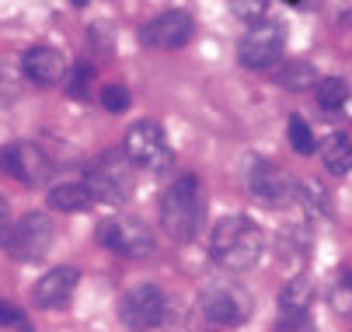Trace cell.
<instances>
[{
	"instance_id": "28",
	"label": "cell",
	"mask_w": 352,
	"mask_h": 332,
	"mask_svg": "<svg viewBox=\"0 0 352 332\" xmlns=\"http://www.w3.org/2000/svg\"><path fill=\"white\" fill-rule=\"evenodd\" d=\"M14 98H18V87H14V84H8V74L0 70V109L11 105Z\"/></svg>"
},
{
	"instance_id": "20",
	"label": "cell",
	"mask_w": 352,
	"mask_h": 332,
	"mask_svg": "<svg viewBox=\"0 0 352 332\" xmlns=\"http://www.w3.org/2000/svg\"><path fill=\"white\" fill-rule=\"evenodd\" d=\"M286 136H289V147H293L296 154H314V151H318V136H314V129L307 126L304 116H289Z\"/></svg>"
},
{
	"instance_id": "12",
	"label": "cell",
	"mask_w": 352,
	"mask_h": 332,
	"mask_svg": "<svg viewBox=\"0 0 352 332\" xmlns=\"http://www.w3.org/2000/svg\"><path fill=\"white\" fill-rule=\"evenodd\" d=\"M0 168H4L8 175H14L18 182L25 185H45L49 175H53V161L45 158V151L38 144H28V140H21V144H11L0 151Z\"/></svg>"
},
{
	"instance_id": "15",
	"label": "cell",
	"mask_w": 352,
	"mask_h": 332,
	"mask_svg": "<svg viewBox=\"0 0 352 332\" xmlns=\"http://www.w3.org/2000/svg\"><path fill=\"white\" fill-rule=\"evenodd\" d=\"M314 301H318L314 280L311 276H293L279 294V311H283V318H307Z\"/></svg>"
},
{
	"instance_id": "18",
	"label": "cell",
	"mask_w": 352,
	"mask_h": 332,
	"mask_svg": "<svg viewBox=\"0 0 352 332\" xmlns=\"http://www.w3.org/2000/svg\"><path fill=\"white\" fill-rule=\"evenodd\" d=\"M276 84L286 87V91H307V87L318 84V70L307 60H289L276 70Z\"/></svg>"
},
{
	"instance_id": "27",
	"label": "cell",
	"mask_w": 352,
	"mask_h": 332,
	"mask_svg": "<svg viewBox=\"0 0 352 332\" xmlns=\"http://www.w3.org/2000/svg\"><path fill=\"white\" fill-rule=\"evenodd\" d=\"M276 332H318L311 318H283L276 325Z\"/></svg>"
},
{
	"instance_id": "4",
	"label": "cell",
	"mask_w": 352,
	"mask_h": 332,
	"mask_svg": "<svg viewBox=\"0 0 352 332\" xmlns=\"http://www.w3.org/2000/svg\"><path fill=\"white\" fill-rule=\"evenodd\" d=\"M122 154L136 165V168H150V172H168L175 154H171V144L161 129V123L154 119H140L126 129L122 136Z\"/></svg>"
},
{
	"instance_id": "26",
	"label": "cell",
	"mask_w": 352,
	"mask_h": 332,
	"mask_svg": "<svg viewBox=\"0 0 352 332\" xmlns=\"http://www.w3.org/2000/svg\"><path fill=\"white\" fill-rule=\"evenodd\" d=\"M11 231H14V224H11V207H8L4 196H0V249H8Z\"/></svg>"
},
{
	"instance_id": "5",
	"label": "cell",
	"mask_w": 352,
	"mask_h": 332,
	"mask_svg": "<svg viewBox=\"0 0 352 332\" xmlns=\"http://www.w3.org/2000/svg\"><path fill=\"white\" fill-rule=\"evenodd\" d=\"M199 315L206 318V325H217V329L244 325L251 318V294L230 280L210 283L203 298H199Z\"/></svg>"
},
{
	"instance_id": "13",
	"label": "cell",
	"mask_w": 352,
	"mask_h": 332,
	"mask_svg": "<svg viewBox=\"0 0 352 332\" xmlns=\"http://www.w3.org/2000/svg\"><path fill=\"white\" fill-rule=\"evenodd\" d=\"M21 70L32 84L38 87H53L60 81H67V60L60 50H53V45H32V50L21 56Z\"/></svg>"
},
{
	"instance_id": "9",
	"label": "cell",
	"mask_w": 352,
	"mask_h": 332,
	"mask_svg": "<svg viewBox=\"0 0 352 332\" xmlns=\"http://www.w3.org/2000/svg\"><path fill=\"white\" fill-rule=\"evenodd\" d=\"M192 32H195V21H192L188 11H164L157 18L143 21L136 39H140L143 50H164V53H171V50H182V45L192 39Z\"/></svg>"
},
{
	"instance_id": "21",
	"label": "cell",
	"mask_w": 352,
	"mask_h": 332,
	"mask_svg": "<svg viewBox=\"0 0 352 332\" xmlns=\"http://www.w3.org/2000/svg\"><path fill=\"white\" fill-rule=\"evenodd\" d=\"M67 94L70 98H87L91 94V84H94V63H87V60H77L70 70H67Z\"/></svg>"
},
{
	"instance_id": "7",
	"label": "cell",
	"mask_w": 352,
	"mask_h": 332,
	"mask_svg": "<svg viewBox=\"0 0 352 332\" xmlns=\"http://www.w3.org/2000/svg\"><path fill=\"white\" fill-rule=\"evenodd\" d=\"M164 308H168V298L161 287H154V283H136L119 301V322L133 332H150L164 322Z\"/></svg>"
},
{
	"instance_id": "19",
	"label": "cell",
	"mask_w": 352,
	"mask_h": 332,
	"mask_svg": "<svg viewBox=\"0 0 352 332\" xmlns=\"http://www.w3.org/2000/svg\"><path fill=\"white\" fill-rule=\"evenodd\" d=\"M349 94H352V87H349L345 77H324V81L318 84V105H321L324 112H338V109L349 102Z\"/></svg>"
},
{
	"instance_id": "22",
	"label": "cell",
	"mask_w": 352,
	"mask_h": 332,
	"mask_svg": "<svg viewBox=\"0 0 352 332\" xmlns=\"http://www.w3.org/2000/svg\"><path fill=\"white\" fill-rule=\"evenodd\" d=\"M331 308L338 315H349L352 311V269H338V280L331 287Z\"/></svg>"
},
{
	"instance_id": "1",
	"label": "cell",
	"mask_w": 352,
	"mask_h": 332,
	"mask_svg": "<svg viewBox=\"0 0 352 332\" xmlns=\"http://www.w3.org/2000/svg\"><path fill=\"white\" fill-rule=\"evenodd\" d=\"M262 249H265V234L248 214H227L213 224L210 256L217 266H223L230 273L251 269L262 259Z\"/></svg>"
},
{
	"instance_id": "23",
	"label": "cell",
	"mask_w": 352,
	"mask_h": 332,
	"mask_svg": "<svg viewBox=\"0 0 352 332\" xmlns=\"http://www.w3.org/2000/svg\"><path fill=\"white\" fill-rule=\"evenodd\" d=\"M230 11H234L241 21L258 25V21H265V11H269V4H265V0H234V4H230Z\"/></svg>"
},
{
	"instance_id": "6",
	"label": "cell",
	"mask_w": 352,
	"mask_h": 332,
	"mask_svg": "<svg viewBox=\"0 0 352 332\" xmlns=\"http://www.w3.org/2000/svg\"><path fill=\"white\" fill-rule=\"evenodd\" d=\"M98 242L122 259H150L157 249L154 231L136 217H112L98 227Z\"/></svg>"
},
{
	"instance_id": "10",
	"label": "cell",
	"mask_w": 352,
	"mask_h": 332,
	"mask_svg": "<svg viewBox=\"0 0 352 332\" xmlns=\"http://www.w3.org/2000/svg\"><path fill=\"white\" fill-rule=\"evenodd\" d=\"M53 220H49L45 214L32 210L25 217L14 220V231H11V242H8V252L18 259V262H38L49 245H53Z\"/></svg>"
},
{
	"instance_id": "24",
	"label": "cell",
	"mask_w": 352,
	"mask_h": 332,
	"mask_svg": "<svg viewBox=\"0 0 352 332\" xmlns=\"http://www.w3.org/2000/svg\"><path fill=\"white\" fill-rule=\"evenodd\" d=\"M102 105L109 109V112H126L129 109V91L122 87V84H105L102 87Z\"/></svg>"
},
{
	"instance_id": "16",
	"label": "cell",
	"mask_w": 352,
	"mask_h": 332,
	"mask_svg": "<svg viewBox=\"0 0 352 332\" xmlns=\"http://www.w3.org/2000/svg\"><path fill=\"white\" fill-rule=\"evenodd\" d=\"M91 203L94 200H91V189L84 185V178H67V182L49 189V207H53V210L77 214V210H87Z\"/></svg>"
},
{
	"instance_id": "25",
	"label": "cell",
	"mask_w": 352,
	"mask_h": 332,
	"mask_svg": "<svg viewBox=\"0 0 352 332\" xmlns=\"http://www.w3.org/2000/svg\"><path fill=\"white\" fill-rule=\"evenodd\" d=\"M0 325H18L21 332H32V325H28V318H25V311H21L18 304H11V301H4V298H0Z\"/></svg>"
},
{
	"instance_id": "11",
	"label": "cell",
	"mask_w": 352,
	"mask_h": 332,
	"mask_svg": "<svg viewBox=\"0 0 352 332\" xmlns=\"http://www.w3.org/2000/svg\"><path fill=\"white\" fill-rule=\"evenodd\" d=\"M296 182L289 178V172H283L279 165L258 158L255 165L248 168V189H251V196H255L258 203L265 207H286L293 196H296Z\"/></svg>"
},
{
	"instance_id": "8",
	"label": "cell",
	"mask_w": 352,
	"mask_h": 332,
	"mask_svg": "<svg viewBox=\"0 0 352 332\" xmlns=\"http://www.w3.org/2000/svg\"><path fill=\"white\" fill-rule=\"evenodd\" d=\"M283 50H286V32L283 25L276 21H258L251 25L237 45V60L248 67V70H269L283 60Z\"/></svg>"
},
{
	"instance_id": "17",
	"label": "cell",
	"mask_w": 352,
	"mask_h": 332,
	"mask_svg": "<svg viewBox=\"0 0 352 332\" xmlns=\"http://www.w3.org/2000/svg\"><path fill=\"white\" fill-rule=\"evenodd\" d=\"M321 161L331 175H349L352 172V140L345 133H331L321 140Z\"/></svg>"
},
{
	"instance_id": "3",
	"label": "cell",
	"mask_w": 352,
	"mask_h": 332,
	"mask_svg": "<svg viewBox=\"0 0 352 332\" xmlns=\"http://www.w3.org/2000/svg\"><path fill=\"white\" fill-rule=\"evenodd\" d=\"M84 185L91 189V200L119 207L133 196L136 189V165L122 154V151H105L98 161H91Z\"/></svg>"
},
{
	"instance_id": "2",
	"label": "cell",
	"mask_w": 352,
	"mask_h": 332,
	"mask_svg": "<svg viewBox=\"0 0 352 332\" xmlns=\"http://www.w3.org/2000/svg\"><path fill=\"white\" fill-rule=\"evenodd\" d=\"M206 217V196H203V182L195 175H182L171 182L161 196V227L168 231V238L185 245L192 242Z\"/></svg>"
},
{
	"instance_id": "14",
	"label": "cell",
	"mask_w": 352,
	"mask_h": 332,
	"mask_svg": "<svg viewBox=\"0 0 352 332\" xmlns=\"http://www.w3.org/2000/svg\"><path fill=\"white\" fill-rule=\"evenodd\" d=\"M77 280L80 273L74 266H56V269H49L42 273V280L35 283V291H32V301L42 308V311H56L70 301L74 287H77Z\"/></svg>"
}]
</instances>
